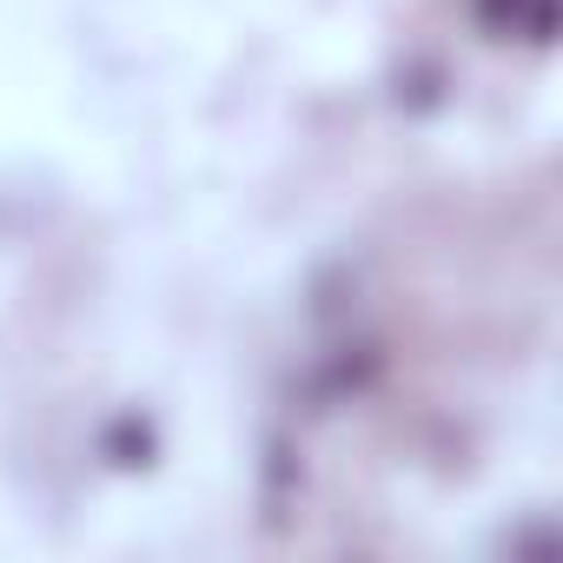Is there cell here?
<instances>
[{"instance_id": "cell-1", "label": "cell", "mask_w": 563, "mask_h": 563, "mask_svg": "<svg viewBox=\"0 0 563 563\" xmlns=\"http://www.w3.org/2000/svg\"><path fill=\"white\" fill-rule=\"evenodd\" d=\"M484 21L490 27H517L523 21L530 41H550V0H484Z\"/></svg>"}]
</instances>
